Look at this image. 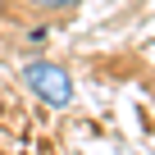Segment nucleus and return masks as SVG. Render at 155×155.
<instances>
[{"mask_svg":"<svg viewBox=\"0 0 155 155\" xmlns=\"http://www.w3.org/2000/svg\"><path fill=\"white\" fill-rule=\"evenodd\" d=\"M23 82H28V91H32L37 101H46V105H55V110L73 101L68 73H64L59 64H50V59H32V64L23 68Z\"/></svg>","mask_w":155,"mask_h":155,"instance_id":"f257e3e1","label":"nucleus"},{"mask_svg":"<svg viewBox=\"0 0 155 155\" xmlns=\"http://www.w3.org/2000/svg\"><path fill=\"white\" fill-rule=\"evenodd\" d=\"M32 5H46V9H73V5H82V0H32Z\"/></svg>","mask_w":155,"mask_h":155,"instance_id":"f03ea898","label":"nucleus"}]
</instances>
